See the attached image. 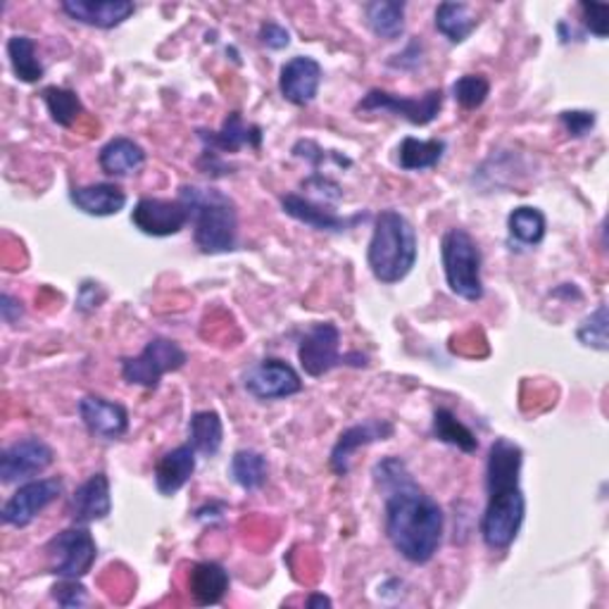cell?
Here are the masks:
<instances>
[{"label":"cell","mask_w":609,"mask_h":609,"mask_svg":"<svg viewBox=\"0 0 609 609\" xmlns=\"http://www.w3.org/2000/svg\"><path fill=\"white\" fill-rule=\"evenodd\" d=\"M372 476L384 496L386 536L395 552L413 565L432 562L446 529L440 505L415 481L400 457H384Z\"/></svg>","instance_id":"obj_1"},{"label":"cell","mask_w":609,"mask_h":609,"mask_svg":"<svg viewBox=\"0 0 609 609\" xmlns=\"http://www.w3.org/2000/svg\"><path fill=\"white\" fill-rule=\"evenodd\" d=\"M417 232L398 210H382L374 220L367 265L376 282L400 284L417 265Z\"/></svg>","instance_id":"obj_2"},{"label":"cell","mask_w":609,"mask_h":609,"mask_svg":"<svg viewBox=\"0 0 609 609\" xmlns=\"http://www.w3.org/2000/svg\"><path fill=\"white\" fill-rule=\"evenodd\" d=\"M179 197L191 207L193 241L205 255L232 253L238 245V210L217 189L181 186Z\"/></svg>","instance_id":"obj_3"},{"label":"cell","mask_w":609,"mask_h":609,"mask_svg":"<svg viewBox=\"0 0 609 609\" xmlns=\"http://www.w3.org/2000/svg\"><path fill=\"white\" fill-rule=\"evenodd\" d=\"M440 260L446 272L448 288L467 303H479L484 298L481 265L484 257L479 243L465 229L453 226L440 238Z\"/></svg>","instance_id":"obj_4"},{"label":"cell","mask_w":609,"mask_h":609,"mask_svg":"<svg viewBox=\"0 0 609 609\" xmlns=\"http://www.w3.org/2000/svg\"><path fill=\"white\" fill-rule=\"evenodd\" d=\"M488 503L481 517V538L486 548L503 552L517 540L526 517V498L519 484L486 488Z\"/></svg>","instance_id":"obj_5"},{"label":"cell","mask_w":609,"mask_h":609,"mask_svg":"<svg viewBox=\"0 0 609 609\" xmlns=\"http://www.w3.org/2000/svg\"><path fill=\"white\" fill-rule=\"evenodd\" d=\"M189 362L186 351L170 338H153L136 357L122 359V378L129 386L155 390L164 374L179 372Z\"/></svg>","instance_id":"obj_6"},{"label":"cell","mask_w":609,"mask_h":609,"mask_svg":"<svg viewBox=\"0 0 609 609\" xmlns=\"http://www.w3.org/2000/svg\"><path fill=\"white\" fill-rule=\"evenodd\" d=\"M51 557V574L58 579H84L98 559V546L87 526H72V529L58 534L45 548Z\"/></svg>","instance_id":"obj_7"},{"label":"cell","mask_w":609,"mask_h":609,"mask_svg":"<svg viewBox=\"0 0 609 609\" xmlns=\"http://www.w3.org/2000/svg\"><path fill=\"white\" fill-rule=\"evenodd\" d=\"M443 108V91L432 89L419 98H403L382 89H372L355 105V112H393L395 118H403L415 126L432 124Z\"/></svg>","instance_id":"obj_8"},{"label":"cell","mask_w":609,"mask_h":609,"mask_svg":"<svg viewBox=\"0 0 609 609\" xmlns=\"http://www.w3.org/2000/svg\"><path fill=\"white\" fill-rule=\"evenodd\" d=\"M243 388L253 395L255 400L270 403V400H284L291 395L303 390L301 374L295 372L288 362L278 357H267L253 365L243 374Z\"/></svg>","instance_id":"obj_9"},{"label":"cell","mask_w":609,"mask_h":609,"mask_svg":"<svg viewBox=\"0 0 609 609\" xmlns=\"http://www.w3.org/2000/svg\"><path fill=\"white\" fill-rule=\"evenodd\" d=\"M191 222V207L176 197V201H164V197H141L136 207L131 210V224L141 234L153 238H168L184 232Z\"/></svg>","instance_id":"obj_10"},{"label":"cell","mask_w":609,"mask_h":609,"mask_svg":"<svg viewBox=\"0 0 609 609\" xmlns=\"http://www.w3.org/2000/svg\"><path fill=\"white\" fill-rule=\"evenodd\" d=\"M55 463V453L43 438L29 436L14 440L0 455V479L3 484H20L37 479L48 467Z\"/></svg>","instance_id":"obj_11"},{"label":"cell","mask_w":609,"mask_h":609,"mask_svg":"<svg viewBox=\"0 0 609 609\" xmlns=\"http://www.w3.org/2000/svg\"><path fill=\"white\" fill-rule=\"evenodd\" d=\"M298 359L305 374L312 378H319L345 365V355H341L338 326L334 322H319L309 326L298 345Z\"/></svg>","instance_id":"obj_12"},{"label":"cell","mask_w":609,"mask_h":609,"mask_svg":"<svg viewBox=\"0 0 609 609\" xmlns=\"http://www.w3.org/2000/svg\"><path fill=\"white\" fill-rule=\"evenodd\" d=\"M60 479H31L24 481L12 493L10 500L3 505V521L14 529H24L34 521L48 505H53L62 496Z\"/></svg>","instance_id":"obj_13"},{"label":"cell","mask_w":609,"mask_h":609,"mask_svg":"<svg viewBox=\"0 0 609 609\" xmlns=\"http://www.w3.org/2000/svg\"><path fill=\"white\" fill-rule=\"evenodd\" d=\"M393 434H395V426L390 419H367L351 426V429H345L338 436L336 446L332 448L328 467H332V471L343 479V476H348L351 459L359 448H367L378 440H388Z\"/></svg>","instance_id":"obj_14"},{"label":"cell","mask_w":609,"mask_h":609,"mask_svg":"<svg viewBox=\"0 0 609 609\" xmlns=\"http://www.w3.org/2000/svg\"><path fill=\"white\" fill-rule=\"evenodd\" d=\"M322 77L324 70L315 58L295 55L284 64L282 74H278V91H282V95L291 105L305 108L317 98Z\"/></svg>","instance_id":"obj_15"},{"label":"cell","mask_w":609,"mask_h":609,"mask_svg":"<svg viewBox=\"0 0 609 609\" xmlns=\"http://www.w3.org/2000/svg\"><path fill=\"white\" fill-rule=\"evenodd\" d=\"M79 417L87 432L101 440H120L129 432L126 407L101 398V395H87L79 400Z\"/></svg>","instance_id":"obj_16"},{"label":"cell","mask_w":609,"mask_h":609,"mask_svg":"<svg viewBox=\"0 0 609 609\" xmlns=\"http://www.w3.org/2000/svg\"><path fill=\"white\" fill-rule=\"evenodd\" d=\"M282 207L288 217L295 222H301L315 232H326V234H343L353 229L357 222L365 220L367 215H355V217H341L334 210H328L326 205H319L309 197H303L298 193H286L282 195Z\"/></svg>","instance_id":"obj_17"},{"label":"cell","mask_w":609,"mask_h":609,"mask_svg":"<svg viewBox=\"0 0 609 609\" xmlns=\"http://www.w3.org/2000/svg\"><path fill=\"white\" fill-rule=\"evenodd\" d=\"M60 10L72 22L108 31L124 24L136 12V6L129 0H64Z\"/></svg>","instance_id":"obj_18"},{"label":"cell","mask_w":609,"mask_h":609,"mask_svg":"<svg viewBox=\"0 0 609 609\" xmlns=\"http://www.w3.org/2000/svg\"><path fill=\"white\" fill-rule=\"evenodd\" d=\"M112 512L110 479L108 474L98 471L81 484L70 500V517L74 524L89 526L93 521H103Z\"/></svg>","instance_id":"obj_19"},{"label":"cell","mask_w":609,"mask_h":609,"mask_svg":"<svg viewBox=\"0 0 609 609\" xmlns=\"http://www.w3.org/2000/svg\"><path fill=\"white\" fill-rule=\"evenodd\" d=\"M197 139L205 143V151L212 153H236L243 145L255 148L260 151L262 145V129L257 124H245L241 112H232L224 120L220 131H205L197 129Z\"/></svg>","instance_id":"obj_20"},{"label":"cell","mask_w":609,"mask_h":609,"mask_svg":"<svg viewBox=\"0 0 609 609\" xmlns=\"http://www.w3.org/2000/svg\"><path fill=\"white\" fill-rule=\"evenodd\" d=\"M195 450L191 446H179L174 450H168L155 465V488L160 496H176L184 488L195 471Z\"/></svg>","instance_id":"obj_21"},{"label":"cell","mask_w":609,"mask_h":609,"mask_svg":"<svg viewBox=\"0 0 609 609\" xmlns=\"http://www.w3.org/2000/svg\"><path fill=\"white\" fill-rule=\"evenodd\" d=\"M70 201L77 210L91 217H112L124 210L126 193L118 186L103 181V184L77 186L70 191Z\"/></svg>","instance_id":"obj_22"},{"label":"cell","mask_w":609,"mask_h":609,"mask_svg":"<svg viewBox=\"0 0 609 609\" xmlns=\"http://www.w3.org/2000/svg\"><path fill=\"white\" fill-rule=\"evenodd\" d=\"M232 586L229 571L217 562H197L189 571V592L195 605H220Z\"/></svg>","instance_id":"obj_23"},{"label":"cell","mask_w":609,"mask_h":609,"mask_svg":"<svg viewBox=\"0 0 609 609\" xmlns=\"http://www.w3.org/2000/svg\"><path fill=\"white\" fill-rule=\"evenodd\" d=\"M98 164L108 176H131L145 164V151L136 141L118 136L101 148Z\"/></svg>","instance_id":"obj_24"},{"label":"cell","mask_w":609,"mask_h":609,"mask_svg":"<svg viewBox=\"0 0 609 609\" xmlns=\"http://www.w3.org/2000/svg\"><path fill=\"white\" fill-rule=\"evenodd\" d=\"M224 443V424L215 409H203L189 419V446L203 457H215Z\"/></svg>","instance_id":"obj_25"},{"label":"cell","mask_w":609,"mask_h":609,"mask_svg":"<svg viewBox=\"0 0 609 609\" xmlns=\"http://www.w3.org/2000/svg\"><path fill=\"white\" fill-rule=\"evenodd\" d=\"M446 141L432 139V141H419L407 136L398 145V164L405 172H424L434 170L436 164L446 155Z\"/></svg>","instance_id":"obj_26"},{"label":"cell","mask_w":609,"mask_h":609,"mask_svg":"<svg viewBox=\"0 0 609 609\" xmlns=\"http://www.w3.org/2000/svg\"><path fill=\"white\" fill-rule=\"evenodd\" d=\"M476 27L479 18L467 3H440L436 8V29L455 45L465 43Z\"/></svg>","instance_id":"obj_27"},{"label":"cell","mask_w":609,"mask_h":609,"mask_svg":"<svg viewBox=\"0 0 609 609\" xmlns=\"http://www.w3.org/2000/svg\"><path fill=\"white\" fill-rule=\"evenodd\" d=\"M432 434L436 440L448 443V446L463 450L467 455L479 450V438H476V434L469 429V426L459 422L448 407H438L434 413Z\"/></svg>","instance_id":"obj_28"},{"label":"cell","mask_w":609,"mask_h":609,"mask_svg":"<svg viewBox=\"0 0 609 609\" xmlns=\"http://www.w3.org/2000/svg\"><path fill=\"white\" fill-rule=\"evenodd\" d=\"M367 24L378 39L395 41L405 31V3H393V0H376L365 8Z\"/></svg>","instance_id":"obj_29"},{"label":"cell","mask_w":609,"mask_h":609,"mask_svg":"<svg viewBox=\"0 0 609 609\" xmlns=\"http://www.w3.org/2000/svg\"><path fill=\"white\" fill-rule=\"evenodd\" d=\"M8 58L10 68L22 84H39L45 70L37 58V41L29 37H12L8 41Z\"/></svg>","instance_id":"obj_30"},{"label":"cell","mask_w":609,"mask_h":609,"mask_svg":"<svg viewBox=\"0 0 609 609\" xmlns=\"http://www.w3.org/2000/svg\"><path fill=\"white\" fill-rule=\"evenodd\" d=\"M229 476H232V481L243 490H260L267 484L270 465L265 455H260L255 450H238L232 457V465H229Z\"/></svg>","instance_id":"obj_31"},{"label":"cell","mask_w":609,"mask_h":609,"mask_svg":"<svg viewBox=\"0 0 609 609\" xmlns=\"http://www.w3.org/2000/svg\"><path fill=\"white\" fill-rule=\"evenodd\" d=\"M507 232H509V236H512V241H517L521 245H540L542 238H546L548 222H546V215H542L538 207L521 205V207L509 212Z\"/></svg>","instance_id":"obj_32"},{"label":"cell","mask_w":609,"mask_h":609,"mask_svg":"<svg viewBox=\"0 0 609 609\" xmlns=\"http://www.w3.org/2000/svg\"><path fill=\"white\" fill-rule=\"evenodd\" d=\"M41 101L45 103L48 112H51V120L64 129L74 126V122L81 118V112H84L81 98L74 91L62 87H45L41 91Z\"/></svg>","instance_id":"obj_33"},{"label":"cell","mask_w":609,"mask_h":609,"mask_svg":"<svg viewBox=\"0 0 609 609\" xmlns=\"http://www.w3.org/2000/svg\"><path fill=\"white\" fill-rule=\"evenodd\" d=\"M607 326H609L607 305L600 303L598 309L590 312V315L581 322L579 332H576V338H579L586 345V348H592V351H598V353H607L609 351Z\"/></svg>","instance_id":"obj_34"},{"label":"cell","mask_w":609,"mask_h":609,"mask_svg":"<svg viewBox=\"0 0 609 609\" xmlns=\"http://www.w3.org/2000/svg\"><path fill=\"white\" fill-rule=\"evenodd\" d=\"M490 93V81L484 74H465L453 84L455 101L465 110H479Z\"/></svg>","instance_id":"obj_35"},{"label":"cell","mask_w":609,"mask_h":609,"mask_svg":"<svg viewBox=\"0 0 609 609\" xmlns=\"http://www.w3.org/2000/svg\"><path fill=\"white\" fill-rule=\"evenodd\" d=\"M559 122H562L569 136L583 139L590 134L592 129H596L598 118H596V112H590V110H565V112H559Z\"/></svg>","instance_id":"obj_36"},{"label":"cell","mask_w":609,"mask_h":609,"mask_svg":"<svg viewBox=\"0 0 609 609\" xmlns=\"http://www.w3.org/2000/svg\"><path fill=\"white\" fill-rule=\"evenodd\" d=\"M293 155L312 162V168H319V164L326 162V160L336 162L338 168H351V164H353L348 158H343V155H338V153L322 151V148H319L315 141H298V143H295V148H293Z\"/></svg>","instance_id":"obj_37"},{"label":"cell","mask_w":609,"mask_h":609,"mask_svg":"<svg viewBox=\"0 0 609 609\" xmlns=\"http://www.w3.org/2000/svg\"><path fill=\"white\" fill-rule=\"evenodd\" d=\"M51 590L53 600L62 607H84L89 602V592L79 579H60Z\"/></svg>","instance_id":"obj_38"},{"label":"cell","mask_w":609,"mask_h":609,"mask_svg":"<svg viewBox=\"0 0 609 609\" xmlns=\"http://www.w3.org/2000/svg\"><path fill=\"white\" fill-rule=\"evenodd\" d=\"M583 24L596 39H607L609 31V6L605 3H581Z\"/></svg>","instance_id":"obj_39"},{"label":"cell","mask_w":609,"mask_h":609,"mask_svg":"<svg viewBox=\"0 0 609 609\" xmlns=\"http://www.w3.org/2000/svg\"><path fill=\"white\" fill-rule=\"evenodd\" d=\"M260 43L272 48V51H282L291 43V31L278 22H265L260 27Z\"/></svg>","instance_id":"obj_40"},{"label":"cell","mask_w":609,"mask_h":609,"mask_svg":"<svg viewBox=\"0 0 609 609\" xmlns=\"http://www.w3.org/2000/svg\"><path fill=\"white\" fill-rule=\"evenodd\" d=\"M105 301V291L101 288V284L95 282H84L79 286V295H77V307L81 312H93L101 307V303Z\"/></svg>","instance_id":"obj_41"},{"label":"cell","mask_w":609,"mask_h":609,"mask_svg":"<svg viewBox=\"0 0 609 609\" xmlns=\"http://www.w3.org/2000/svg\"><path fill=\"white\" fill-rule=\"evenodd\" d=\"M0 315H3L6 324H18L24 317L22 301L12 298L10 293H3V295H0Z\"/></svg>","instance_id":"obj_42"},{"label":"cell","mask_w":609,"mask_h":609,"mask_svg":"<svg viewBox=\"0 0 609 609\" xmlns=\"http://www.w3.org/2000/svg\"><path fill=\"white\" fill-rule=\"evenodd\" d=\"M197 168H201L210 176L229 174V164L222 162L220 153H212V151H203V158H201V162H197Z\"/></svg>","instance_id":"obj_43"},{"label":"cell","mask_w":609,"mask_h":609,"mask_svg":"<svg viewBox=\"0 0 609 609\" xmlns=\"http://www.w3.org/2000/svg\"><path fill=\"white\" fill-rule=\"evenodd\" d=\"M419 48H422V43L413 41V43H409V48H407V55H409V53H415V51H419ZM417 55H419V53H417ZM398 58H403V60H393V62H390V64H393V68H403V64H405V60H409V58H405V55H398ZM415 62L419 64V62H422V58H419V60L415 58Z\"/></svg>","instance_id":"obj_44"},{"label":"cell","mask_w":609,"mask_h":609,"mask_svg":"<svg viewBox=\"0 0 609 609\" xmlns=\"http://www.w3.org/2000/svg\"><path fill=\"white\" fill-rule=\"evenodd\" d=\"M305 605H307L309 609H315V607H332V600H328L326 596H309Z\"/></svg>","instance_id":"obj_45"}]
</instances>
